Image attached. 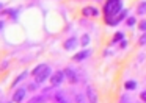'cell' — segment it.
Instances as JSON below:
<instances>
[{"instance_id":"4fadbf2b","label":"cell","mask_w":146,"mask_h":103,"mask_svg":"<svg viewBox=\"0 0 146 103\" xmlns=\"http://www.w3.org/2000/svg\"><path fill=\"white\" fill-rule=\"evenodd\" d=\"M80 44H82V45H88V44H90V36H88V34H83Z\"/></svg>"},{"instance_id":"5bb4252c","label":"cell","mask_w":146,"mask_h":103,"mask_svg":"<svg viewBox=\"0 0 146 103\" xmlns=\"http://www.w3.org/2000/svg\"><path fill=\"white\" fill-rule=\"evenodd\" d=\"M25 75H27V72H24V73H21V75H19V77H17V78H16V80H14V81H13V87H14V86H16V84H17V83H19V81H21V80H24V77H25Z\"/></svg>"},{"instance_id":"ac0fdd59","label":"cell","mask_w":146,"mask_h":103,"mask_svg":"<svg viewBox=\"0 0 146 103\" xmlns=\"http://www.w3.org/2000/svg\"><path fill=\"white\" fill-rule=\"evenodd\" d=\"M140 44H141V45H145V44H146V33L140 37Z\"/></svg>"},{"instance_id":"d6986e66","label":"cell","mask_w":146,"mask_h":103,"mask_svg":"<svg viewBox=\"0 0 146 103\" xmlns=\"http://www.w3.org/2000/svg\"><path fill=\"white\" fill-rule=\"evenodd\" d=\"M140 98H141L143 102H146V91H143V92L140 94Z\"/></svg>"},{"instance_id":"3957f363","label":"cell","mask_w":146,"mask_h":103,"mask_svg":"<svg viewBox=\"0 0 146 103\" xmlns=\"http://www.w3.org/2000/svg\"><path fill=\"white\" fill-rule=\"evenodd\" d=\"M25 92H27V87H17V91L13 95V102H16V103L22 102L24 97H25Z\"/></svg>"},{"instance_id":"52a82bcc","label":"cell","mask_w":146,"mask_h":103,"mask_svg":"<svg viewBox=\"0 0 146 103\" xmlns=\"http://www.w3.org/2000/svg\"><path fill=\"white\" fill-rule=\"evenodd\" d=\"M90 53H91L90 50H83V52H80V53H76V55L72 56V59H74V61H82V59L88 58Z\"/></svg>"},{"instance_id":"44dd1931","label":"cell","mask_w":146,"mask_h":103,"mask_svg":"<svg viewBox=\"0 0 146 103\" xmlns=\"http://www.w3.org/2000/svg\"><path fill=\"white\" fill-rule=\"evenodd\" d=\"M2 8H3V5H2V3H0V9H2Z\"/></svg>"},{"instance_id":"8fae6325","label":"cell","mask_w":146,"mask_h":103,"mask_svg":"<svg viewBox=\"0 0 146 103\" xmlns=\"http://www.w3.org/2000/svg\"><path fill=\"white\" fill-rule=\"evenodd\" d=\"M137 12H138V14H146V2H141L138 5V8H137Z\"/></svg>"},{"instance_id":"8992f818","label":"cell","mask_w":146,"mask_h":103,"mask_svg":"<svg viewBox=\"0 0 146 103\" xmlns=\"http://www.w3.org/2000/svg\"><path fill=\"white\" fill-rule=\"evenodd\" d=\"M86 95H88V102L90 103H98V94H96V91L93 89L91 86L86 87Z\"/></svg>"},{"instance_id":"6da1fadb","label":"cell","mask_w":146,"mask_h":103,"mask_svg":"<svg viewBox=\"0 0 146 103\" xmlns=\"http://www.w3.org/2000/svg\"><path fill=\"white\" fill-rule=\"evenodd\" d=\"M50 77H52V69L46 67L42 72H39V73L36 75V81H38V83H44V81L47 80V78H50Z\"/></svg>"},{"instance_id":"9a60e30c","label":"cell","mask_w":146,"mask_h":103,"mask_svg":"<svg viewBox=\"0 0 146 103\" xmlns=\"http://www.w3.org/2000/svg\"><path fill=\"white\" fill-rule=\"evenodd\" d=\"M138 28H140L141 31H146V20H141V22H140Z\"/></svg>"},{"instance_id":"e0dca14e","label":"cell","mask_w":146,"mask_h":103,"mask_svg":"<svg viewBox=\"0 0 146 103\" xmlns=\"http://www.w3.org/2000/svg\"><path fill=\"white\" fill-rule=\"evenodd\" d=\"M76 102L77 103H85V102H83V97L80 95V94H77V95H76Z\"/></svg>"},{"instance_id":"7c38bea8","label":"cell","mask_w":146,"mask_h":103,"mask_svg":"<svg viewBox=\"0 0 146 103\" xmlns=\"http://www.w3.org/2000/svg\"><path fill=\"white\" fill-rule=\"evenodd\" d=\"M123 37H124V33H121V31H118V33L113 36V44H115V42H118V41H123Z\"/></svg>"},{"instance_id":"ffe728a7","label":"cell","mask_w":146,"mask_h":103,"mask_svg":"<svg viewBox=\"0 0 146 103\" xmlns=\"http://www.w3.org/2000/svg\"><path fill=\"white\" fill-rule=\"evenodd\" d=\"M3 27H5V24H3L2 20H0V31H2V28H3Z\"/></svg>"},{"instance_id":"2e32d148","label":"cell","mask_w":146,"mask_h":103,"mask_svg":"<svg viewBox=\"0 0 146 103\" xmlns=\"http://www.w3.org/2000/svg\"><path fill=\"white\" fill-rule=\"evenodd\" d=\"M126 22H127V25H129V27H132V25H135V17H129Z\"/></svg>"},{"instance_id":"7a4b0ae2","label":"cell","mask_w":146,"mask_h":103,"mask_svg":"<svg viewBox=\"0 0 146 103\" xmlns=\"http://www.w3.org/2000/svg\"><path fill=\"white\" fill-rule=\"evenodd\" d=\"M63 80H64V70L63 72L58 70V72H55V73L50 77V81H52L54 86H60V84L63 83Z\"/></svg>"},{"instance_id":"ba28073f","label":"cell","mask_w":146,"mask_h":103,"mask_svg":"<svg viewBox=\"0 0 146 103\" xmlns=\"http://www.w3.org/2000/svg\"><path fill=\"white\" fill-rule=\"evenodd\" d=\"M76 45H77V39H76V37H71V39H68L66 42H64V49H66V50H72Z\"/></svg>"},{"instance_id":"9c48e42d","label":"cell","mask_w":146,"mask_h":103,"mask_svg":"<svg viewBox=\"0 0 146 103\" xmlns=\"http://www.w3.org/2000/svg\"><path fill=\"white\" fill-rule=\"evenodd\" d=\"M124 87H126L127 91H133L137 87V83L133 80H130V81H126V84H124Z\"/></svg>"},{"instance_id":"5b68a950","label":"cell","mask_w":146,"mask_h":103,"mask_svg":"<svg viewBox=\"0 0 146 103\" xmlns=\"http://www.w3.org/2000/svg\"><path fill=\"white\" fill-rule=\"evenodd\" d=\"M64 75L68 77V80H69L71 83H77V81H79V78H77V73H76V72H74L71 67L64 69Z\"/></svg>"},{"instance_id":"30bf717a","label":"cell","mask_w":146,"mask_h":103,"mask_svg":"<svg viewBox=\"0 0 146 103\" xmlns=\"http://www.w3.org/2000/svg\"><path fill=\"white\" fill-rule=\"evenodd\" d=\"M46 67H47V66H46V64H39L38 67H35V69H33V70H32V75H35V77H36V75H38L39 72H42V70H44Z\"/></svg>"},{"instance_id":"277c9868","label":"cell","mask_w":146,"mask_h":103,"mask_svg":"<svg viewBox=\"0 0 146 103\" xmlns=\"http://www.w3.org/2000/svg\"><path fill=\"white\" fill-rule=\"evenodd\" d=\"M82 14L86 16V17H94V16H99V9L94 8V6H85V8L82 9Z\"/></svg>"}]
</instances>
